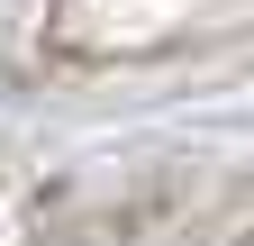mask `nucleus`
Instances as JSON below:
<instances>
[{
  "instance_id": "obj_1",
  "label": "nucleus",
  "mask_w": 254,
  "mask_h": 246,
  "mask_svg": "<svg viewBox=\"0 0 254 246\" xmlns=\"http://www.w3.org/2000/svg\"><path fill=\"white\" fill-rule=\"evenodd\" d=\"M236 246H254V228H245V237H236Z\"/></svg>"
}]
</instances>
